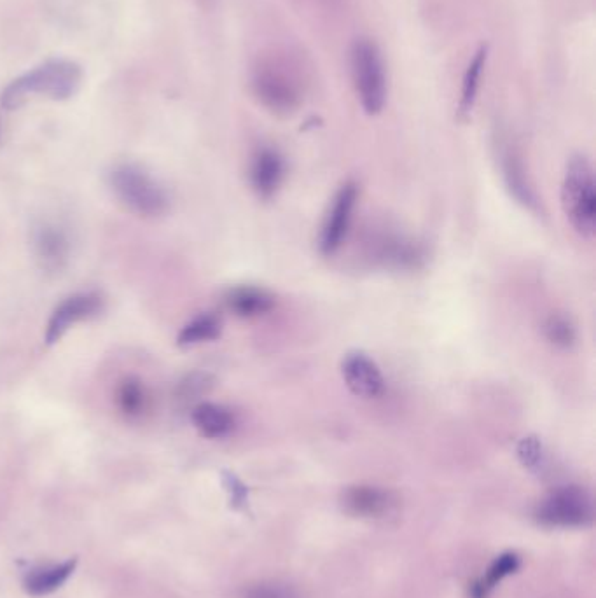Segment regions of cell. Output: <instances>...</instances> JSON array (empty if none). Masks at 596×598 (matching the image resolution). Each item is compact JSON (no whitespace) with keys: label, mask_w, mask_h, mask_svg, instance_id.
I'll return each instance as SVG.
<instances>
[{"label":"cell","mask_w":596,"mask_h":598,"mask_svg":"<svg viewBox=\"0 0 596 598\" xmlns=\"http://www.w3.org/2000/svg\"><path fill=\"white\" fill-rule=\"evenodd\" d=\"M305 76V67L298 56L273 49L257 58L252 69V91L268 111L287 116L303 102Z\"/></svg>","instance_id":"6da1fadb"},{"label":"cell","mask_w":596,"mask_h":598,"mask_svg":"<svg viewBox=\"0 0 596 598\" xmlns=\"http://www.w3.org/2000/svg\"><path fill=\"white\" fill-rule=\"evenodd\" d=\"M83 81V70L74 62L51 60L25 76L18 77L2 93L7 111L18 109L30 95H44L53 100H67L76 95Z\"/></svg>","instance_id":"7a4b0ae2"},{"label":"cell","mask_w":596,"mask_h":598,"mask_svg":"<svg viewBox=\"0 0 596 598\" xmlns=\"http://www.w3.org/2000/svg\"><path fill=\"white\" fill-rule=\"evenodd\" d=\"M109 186L119 202L140 217H161L170 205L167 191L139 165L123 163L112 168Z\"/></svg>","instance_id":"3957f363"},{"label":"cell","mask_w":596,"mask_h":598,"mask_svg":"<svg viewBox=\"0 0 596 598\" xmlns=\"http://www.w3.org/2000/svg\"><path fill=\"white\" fill-rule=\"evenodd\" d=\"M562 205L572 228L584 238H593L596 230L595 174L590 161L574 156L563 177Z\"/></svg>","instance_id":"277c9868"},{"label":"cell","mask_w":596,"mask_h":598,"mask_svg":"<svg viewBox=\"0 0 596 598\" xmlns=\"http://www.w3.org/2000/svg\"><path fill=\"white\" fill-rule=\"evenodd\" d=\"M350 65L362 109L369 116L380 114L387 102V72L382 51L371 39H357L350 51Z\"/></svg>","instance_id":"5b68a950"},{"label":"cell","mask_w":596,"mask_h":598,"mask_svg":"<svg viewBox=\"0 0 596 598\" xmlns=\"http://www.w3.org/2000/svg\"><path fill=\"white\" fill-rule=\"evenodd\" d=\"M535 518L546 527H588L595 518V504L583 487L555 488L535 509Z\"/></svg>","instance_id":"8992f818"},{"label":"cell","mask_w":596,"mask_h":598,"mask_svg":"<svg viewBox=\"0 0 596 598\" xmlns=\"http://www.w3.org/2000/svg\"><path fill=\"white\" fill-rule=\"evenodd\" d=\"M104 306V298L98 293H77L63 299L49 317L46 333H44L46 345L51 347L58 343L62 340L63 334L79 322L98 317L104 312Z\"/></svg>","instance_id":"52a82bcc"},{"label":"cell","mask_w":596,"mask_h":598,"mask_svg":"<svg viewBox=\"0 0 596 598\" xmlns=\"http://www.w3.org/2000/svg\"><path fill=\"white\" fill-rule=\"evenodd\" d=\"M32 251L37 266L46 275L62 273L69 266L72 254L69 231L60 224L44 221L32 233Z\"/></svg>","instance_id":"ba28073f"},{"label":"cell","mask_w":596,"mask_h":598,"mask_svg":"<svg viewBox=\"0 0 596 598\" xmlns=\"http://www.w3.org/2000/svg\"><path fill=\"white\" fill-rule=\"evenodd\" d=\"M397 497L380 487L373 485H354L343 490L340 504L347 515L354 518L378 520L387 518L397 509Z\"/></svg>","instance_id":"9c48e42d"},{"label":"cell","mask_w":596,"mask_h":598,"mask_svg":"<svg viewBox=\"0 0 596 598\" xmlns=\"http://www.w3.org/2000/svg\"><path fill=\"white\" fill-rule=\"evenodd\" d=\"M357 193L359 191L354 182H348L338 191V195L334 196L333 205L329 209L320 233V251L326 256L338 251L347 237L355 203H357Z\"/></svg>","instance_id":"30bf717a"},{"label":"cell","mask_w":596,"mask_h":598,"mask_svg":"<svg viewBox=\"0 0 596 598\" xmlns=\"http://www.w3.org/2000/svg\"><path fill=\"white\" fill-rule=\"evenodd\" d=\"M348 390L362 399H376L385 392V380L376 362L364 352H350L341 364Z\"/></svg>","instance_id":"8fae6325"},{"label":"cell","mask_w":596,"mask_h":598,"mask_svg":"<svg viewBox=\"0 0 596 598\" xmlns=\"http://www.w3.org/2000/svg\"><path fill=\"white\" fill-rule=\"evenodd\" d=\"M284 179V160L282 156L271 149H259L250 165V182L252 188L261 198H270L275 195L280 182Z\"/></svg>","instance_id":"7c38bea8"},{"label":"cell","mask_w":596,"mask_h":598,"mask_svg":"<svg viewBox=\"0 0 596 598\" xmlns=\"http://www.w3.org/2000/svg\"><path fill=\"white\" fill-rule=\"evenodd\" d=\"M116 408L128 420L146 417L153 406V394L139 376H125L114 392Z\"/></svg>","instance_id":"4fadbf2b"},{"label":"cell","mask_w":596,"mask_h":598,"mask_svg":"<svg viewBox=\"0 0 596 598\" xmlns=\"http://www.w3.org/2000/svg\"><path fill=\"white\" fill-rule=\"evenodd\" d=\"M191 420L201 436L208 439L228 438L235 429V415L222 404L198 403L193 408Z\"/></svg>","instance_id":"5bb4252c"},{"label":"cell","mask_w":596,"mask_h":598,"mask_svg":"<svg viewBox=\"0 0 596 598\" xmlns=\"http://www.w3.org/2000/svg\"><path fill=\"white\" fill-rule=\"evenodd\" d=\"M224 301H226V306L231 312L238 315V317H243V319H252V317L264 315L275 306V299L268 291L250 286L231 289L226 294Z\"/></svg>","instance_id":"9a60e30c"},{"label":"cell","mask_w":596,"mask_h":598,"mask_svg":"<svg viewBox=\"0 0 596 598\" xmlns=\"http://www.w3.org/2000/svg\"><path fill=\"white\" fill-rule=\"evenodd\" d=\"M77 567V558H70L67 562L51 567H39L27 574L23 581V588L32 597H44L56 592L67 579L74 574Z\"/></svg>","instance_id":"2e32d148"},{"label":"cell","mask_w":596,"mask_h":598,"mask_svg":"<svg viewBox=\"0 0 596 598\" xmlns=\"http://www.w3.org/2000/svg\"><path fill=\"white\" fill-rule=\"evenodd\" d=\"M520 569V558L516 553H504L493 560V564L488 567L485 576L474 581L469 588V597L488 598L493 588L499 585L502 579L511 576Z\"/></svg>","instance_id":"e0dca14e"},{"label":"cell","mask_w":596,"mask_h":598,"mask_svg":"<svg viewBox=\"0 0 596 598\" xmlns=\"http://www.w3.org/2000/svg\"><path fill=\"white\" fill-rule=\"evenodd\" d=\"M221 319L214 313H201L198 317L182 327L177 336L179 347H195L207 341H214L221 336Z\"/></svg>","instance_id":"ac0fdd59"},{"label":"cell","mask_w":596,"mask_h":598,"mask_svg":"<svg viewBox=\"0 0 596 598\" xmlns=\"http://www.w3.org/2000/svg\"><path fill=\"white\" fill-rule=\"evenodd\" d=\"M486 58H488V46L483 44L474 53L469 67L465 70L462 93H460V105H458L460 116H467L472 111V107H474V102L478 98L481 76H483V70H485Z\"/></svg>","instance_id":"d6986e66"},{"label":"cell","mask_w":596,"mask_h":598,"mask_svg":"<svg viewBox=\"0 0 596 598\" xmlns=\"http://www.w3.org/2000/svg\"><path fill=\"white\" fill-rule=\"evenodd\" d=\"M214 385V378L203 373V371H195L184 376L181 382L177 383L175 387V401L179 404L196 403L201 396H205L208 390L212 389Z\"/></svg>","instance_id":"ffe728a7"},{"label":"cell","mask_w":596,"mask_h":598,"mask_svg":"<svg viewBox=\"0 0 596 598\" xmlns=\"http://www.w3.org/2000/svg\"><path fill=\"white\" fill-rule=\"evenodd\" d=\"M242 598H299L294 586L284 581H259L242 592Z\"/></svg>","instance_id":"44dd1931"},{"label":"cell","mask_w":596,"mask_h":598,"mask_svg":"<svg viewBox=\"0 0 596 598\" xmlns=\"http://www.w3.org/2000/svg\"><path fill=\"white\" fill-rule=\"evenodd\" d=\"M544 331H546L548 340L555 343L556 347H570L576 340L574 326L563 315H551L548 322H546V326H544Z\"/></svg>","instance_id":"7402d4cb"},{"label":"cell","mask_w":596,"mask_h":598,"mask_svg":"<svg viewBox=\"0 0 596 598\" xmlns=\"http://www.w3.org/2000/svg\"><path fill=\"white\" fill-rule=\"evenodd\" d=\"M518 457L523 462V466H527L528 469H535L539 466L542 460V445L539 443V439H521V443L518 445Z\"/></svg>","instance_id":"603a6c76"},{"label":"cell","mask_w":596,"mask_h":598,"mask_svg":"<svg viewBox=\"0 0 596 598\" xmlns=\"http://www.w3.org/2000/svg\"><path fill=\"white\" fill-rule=\"evenodd\" d=\"M226 480V487H228L229 494H231V502L235 508H240L247 501V488L243 487L242 481L235 478L233 474H224Z\"/></svg>","instance_id":"cb8c5ba5"},{"label":"cell","mask_w":596,"mask_h":598,"mask_svg":"<svg viewBox=\"0 0 596 598\" xmlns=\"http://www.w3.org/2000/svg\"><path fill=\"white\" fill-rule=\"evenodd\" d=\"M201 2H212V0H201Z\"/></svg>","instance_id":"d4e9b609"}]
</instances>
